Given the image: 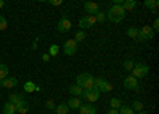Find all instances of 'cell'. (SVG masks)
<instances>
[{
    "instance_id": "obj_1",
    "label": "cell",
    "mask_w": 159,
    "mask_h": 114,
    "mask_svg": "<svg viewBox=\"0 0 159 114\" xmlns=\"http://www.w3.org/2000/svg\"><path fill=\"white\" fill-rule=\"evenodd\" d=\"M124 16H126V10L123 8V5H113V6H110V10L107 13V18L115 24H119L124 19Z\"/></svg>"
},
{
    "instance_id": "obj_2",
    "label": "cell",
    "mask_w": 159,
    "mask_h": 114,
    "mask_svg": "<svg viewBox=\"0 0 159 114\" xmlns=\"http://www.w3.org/2000/svg\"><path fill=\"white\" fill-rule=\"evenodd\" d=\"M94 79L96 78L91 73H80L76 76V84L81 87V89H84V91H88V89L94 87Z\"/></svg>"
},
{
    "instance_id": "obj_3",
    "label": "cell",
    "mask_w": 159,
    "mask_h": 114,
    "mask_svg": "<svg viewBox=\"0 0 159 114\" xmlns=\"http://www.w3.org/2000/svg\"><path fill=\"white\" fill-rule=\"evenodd\" d=\"M154 30L150 27V25H143L142 29H139V35H137V38L135 40H139L140 43H143V41H147V40H151V38L154 36Z\"/></svg>"
},
{
    "instance_id": "obj_4",
    "label": "cell",
    "mask_w": 159,
    "mask_h": 114,
    "mask_svg": "<svg viewBox=\"0 0 159 114\" xmlns=\"http://www.w3.org/2000/svg\"><path fill=\"white\" fill-rule=\"evenodd\" d=\"M130 71H132V76L139 79V78H145L150 73V67L145 65V63H134V68Z\"/></svg>"
},
{
    "instance_id": "obj_5",
    "label": "cell",
    "mask_w": 159,
    "mask_h": 114,
    "mask_svg": "<svg viewBox=\"0 0 159 114\" xmlns=\"http://www.w3.org/2000/svg\"><path fill=\"white\" fill-rule=\"evenodd\" d=\"M99 97H100V92L97 91L96 87H92V89H88V91H83L80 100H88V101H91V103H92V101L99 100Z\"/></svg>"
},
{
    "instance_id": "obj_6",
    "label": "cell",
    "mask_w": 159,
    "mask_h": 114,
    "mask_svg": "<svg viewBox=\"0 0 159 114\" xmlns=\"http://www.w3.org/2000/svg\"><path fill=\"white\" fill-rule=\"evenodd\" d=\"M97 21H96V16L94 15H88V16H84V18H81L80 19V22H78V25L81 27L83 30L84 29H91L92 25H94Z\"/></svg>"
},
{
    "instance_id": "obj_7",
    "label": "cell",
    "mask_w": 159,
    "mask_h": 114,
    "mask_svg": "<svg viewBox=\"0 0 159 114\" xmlns=\"http://www.w3.org/2000/svg\"><path fill=\"white\" fill-rule=\"evenodd\" d=\"M76 49H78V43L72 38V40L65 41V44H64V54L65 56H73L76 53Z\"/></svg>"
},
{
    "instance_id": "obj_8",
    "label": "cell",
    "mask_w": 159,
    "mask_h": 114,
    "mask_svg": "<svg viewBox=\"0 0 159 114\" xmlns=\"http://www.w3.org/2000/svg\"><path fill=\"white\" fill-rule=\"evenodd\" d=\"M72 29V22H70V19L69 18H61L59 19V22H57V30L61 32V33H65V32H69Z\"/></svg>"
},
{
    "instance_id": "obj_9",
    "label": "cell",
    "mask_w": 159,
    "mask_h": 114,
    "mask_svg": "<svg viewBox=\"0 0 159 114\" xmlns=\"http://www.w3.org/2000/svg\"><path fill=\"white\" fill-rule=\"evenodd\" d=\"M124 87L129 89V91H139L137 78H134V76H127V78H124Z\"/></svg>"
},
{
    "instance_id": "obj_10",
    "label": "cell",
    "mask_w": 159,
    "mask_h": 114,
    "mask_svg": "<svg viewBox=\"0 0 159 114\" xmlns=\"http://www.w3.org/2000/svg\"><path fill=\"white\" fill-rule=\"evenodd\" d=\"M78 111H80V114H97L96 106H94V105H91V103H88V105H81V106L78 108Z\"/></svg>"
},
{
    "instance_id": "obj_11",
    "label": "cell",
    "mask_w": 159,
    "mask_h": 114,
    "mask_svg": "<svg viewBox=\"0 0 159 114\" xmlns=\"http://www.w3.org/2000/svg\"><path fill=\"white\" fill-rule=\"evenodd\" d=\"M18 86V79L16 78H7L0 81V87H5V89H10V87H16Z\"/></svg>"
},
{
    "instance_id": "obj_12",
    "label": "cell",
    "mask_w": 159,
    "mask_h": 114,
    "mask_svg": "<svg viewBox=\"0 0 159 114\" xmlns=\"http://www.w3.org/2000/svg\"><path fill=\"white\" fill-rule=\"evenodd\" d=\"M84 10H86V13H89V15H96L97 11H100L99 5L96 2H86L84 3Z\"/></svg>"
},
{
    "instance_id": "obj_13",
    "label": "cell",
    "mask_w": 159,
    "mask_h": 114,
    "mask_svg": "<svg viewBox=\"0 0 159 114\" xmlns=\"http://www.w3.org/2000/svg\"><path fill=\"white\" fill-rule=\"evenodd\" d=\"M16 112L19 114H27L29 112V103L25 100L19 101V103H16Z\"/></svg>"
},
{
    "instance_id": "obj_14",
    "label": "cell",
    "mask_w": 159,
    "mask_h": 114,
    "mask_svg": "<svg viewBox=\"0 0 159 114\" xmlns=\"http://www.w3.org/2000/svg\"><path fill=\"white\" fill-rule=\"evenodd\" d=\"M67 106L70 109H78L80 106H81V100H80L78 97H70V100L67 101Z\"/></svg>"
},
{
    "instance_id": "obj_15",
    "label": "cell",
    "mask_w": 159,
    "mask_h": 114,
    "mask_svg": "<svg viewBox=\"0 0 159 114\" xmlns=\"http://www.w3.org/2000/svg\"><path fill=\"white\" fill-rule=\"evenodd\" d=\"M83 91H84V89H81V87H80L78 84H73V86H70V89H69L70 95H72V97H78V98L81 97Z\"/></svg>"
},
{
    "instance_id": "obj_16",
    "label": "cell",
    "mask_w": 159,
    "mask_h": 114,
    "mask_svg": "<svg viewBox=\"0 0 159 114\" xmlns=\"http://www.w3.org/2000/svg\"><path fill=\"white\" fill-rule=\"evenodd\" d=\"M3 114H16V105L11 101H7L3 105Z\"/></svg>"
},
{
    "instance_id": "obj_17",
    "label": "cell",
    "mask_w": 159,
    "mask_h": 114,
    "mask_svg": "<svg viewBox=\"0 0 159 114\" xmlns=\"http://www.w3.org/2000/svg\"><path fill=\"white\" fill-rule=\"evenodd\" d=\"M145 6L148 10H151L153 13H156L157 6H159V0H145Z\"/></svg>"
},
{
    "instance_id": "obj_18",
    "label": "cell",
    "mask_w": 159,
    "mask_h": 114,
    "mask_svg": "<svg viewBox=\"0 0 159 114\" xmlns=\"http://www.w3.org/2000/svg\"><path fill=\"white\" fill-rule=\"evenodd\" d=\"M54 111H56V114H67L70 111V108L67 106V103H61V105H56Z\"/></svg>"
},
{
    "instance_id": "obj_19",
    "label": "cell",
    "mask_w": 159,
    "mask_h": 114,
    "mask_svg": "<svg viewBox=\"0 0 159 114\" xmlns=\"http://www.w3.org/2000/svg\"><path fill=\"white\" fill-rule=\"evenodd\" d=\"M135 5H137L135 0H124V2H123V8H124L126 11L134 10V8H135Z\"/></svg>"
},
{
    "instance_id": "obj_20",
    "label": "cell",
    "mask_w": 159,
    "mask_h": 114,
    "mask_svg": "<svg viewBox=\"0 0 159 114\" xmlns=\"http://www.w3.org/2000/svg\"><path fill=\"white\" fill-rule=\"evenodd\" d=\"M8 73H10V68L5 65V63H0V81L5 79L8 76Z\"/></svg>"
},
{
    "instance_id": "obj_21",
    "label": "cell",
    "mask_w": 159,
    "mask_h": 114,
    "mask_svg": "<svg viewBox=\"0 0 159 114\" xmlns=\"http://www.w3.org/2000/svg\"><path fill=\"white\" fill-rule=\"evenodd\" d=\"M24 100V97H22V94H18V92H15V94H11L10 95V101L11 103H19V101H22Z\"/></svg>"
},
{
    "instance_id": "obj_22",
    "label": "cell",
    "mask_w": 159,
    "mask_h": 114,
    "mask_svg": "<svg viewBox=\"0 0 159 114\" xmlns=\"http://www.w3.org/2000/svg\"><path fill=\"white\" fill-rule=\"evenodd\" d=\"M105 82H107V81H105L103 78H97V79H94V87L97 89L99 92H102V89H103Z\"/></svg>"
},
{
    "instance_id": "obj_23",
    "label": "cell",
    "mask_w": 159,
    "mask_h": 114,
    "mask_svg": "<svg viewBox=\"0 0 159 114\" xmlns=\"http://www.w3.org/2000/svg\"><path fill=\"white\" fill-rule=\"evenodd\" d=\"M24 91L25 92H35V82L34 81H27V82H24Z\"/></svg>"
},
{
    "instance_id": "obj_24",
    "label": "cell",
    "mask_w": 159,
    "mask_h": 114,
    "mask_svg": "<svg viewBox=\"0 0 159 114\" xmlns=\"http://www.w3.org/2000/svg\"><path fill=\"white\" fill-rule=\"evenodd\" d=\"M110 106L113 109H119L123 106V103H121V100H119V98H110Z\"/></svg>"
},
{
    "instance_id": "obj_25",
    "label": "cell",
    "mask_w": 159,
    "mask_h": 114,
    "mask_svg": "<svg viewBox=\"0 0 159 114\" xmlns=\"http://www.w3.org/2000/svg\"><path fill=\"white\" fill-rule=\"evenodd\" d=\"M126 35L130 36V38H137V35H139V29H137V27H129V29L126 30Z\"/></svg>"
},
{
    "instance_id": "obj_26",
    "label": "cell",
    "mask_w": 159,
    "mask_h": 114,
    "mask_svg": "<svg viewBox=\"0 0 159 114\" xmlns=\"http://www.w3.org/2000/svg\"><path fill=\"white\" fill-rule=\"evenodd\" d=\"M84 38H86V32H84V30H80V32L75 33V38H73V40H75L76 43H80V41H83Z\"/></svg>"
},
{
    "instance_id": "obj_27",
    "label": "cell",
    "mask_w": 159,
    "mask_h": 114,
    "mask_svg": "<svg viewBox=\"0 0 159 114\" xmlns=\"http://www.w3.org/2000/svg\"><path fill=\"white\" fill-rule=\"evenodd\" d=\"M48 54H49L51 57H52V56H57V54H59V46H57V44H51Z\"/></svg>"
},
{
    "instance_id": "obj_28",
    "label": "cell",
    "mask_w": 159,
    "mask_h": 114,
    "mask_svg": "<svg viewBox=\"0 0 159 114\" xmlns=\"http://www.w3.org/2000/svg\"><path fill=\"white\" fill-rule=\"evenodd\" d=\"M134 111H142L143 109V103L140 100H134V103H132V106H130Z\"/></svg>"
},
{
    "instance_id": "obj_29",
    "label": "cell",
    "mask_w": 159,
    "mask_h": 114,
    "mask_svg": "<svg viewBox=\"0 0 159 114\" xmlns=\"http://www.w3.org/2000/svg\"><path fill=\"white\" fill-rule=\"evenodd\" d=\"M118 111H119V114H134V109H132L130 106H126V105L121 106Z\"/></svg>"
},
{
    "instance_id": "obj_30",
    "label": "cell",
    "mask_w": 159,
    "mask_h": 114,
    "mask_svg": "<svg viewBox=\"0 0 159 114\" xmlns=\"http://www.w3.org/2000/svg\"><path fill=\"white\" fill-rule=\"evenodd\" d=\"M94 16H96V21H97V22H103L105 19H107V15H105L103 11H97Z\"/></svg>"
},
{
    "instance_id": "obj_31",
    "label": "cell",
    "mask_w": 159,
    "mask_h": 114,
    "mask_svg": "<svg viewBox=\"0 0 159 114\" xmlns=\"http://www.w3.org/2000/svg\"><path fill=\"white\" fill-rule=\"evenodd\" d=\"M7 27H8V21L2 16V15H0V30H7Z\"/></svg>"
},
{
    "instance_id": "obj_32",
    "label": "cell",
    "mask_w": 159,
    "mask_h": 114,
    "mask_svg": "<svg viewBox=\"0 0 159 114\" xmlns=\"http://www.w3.org/2000/svg\"><path fill=\"white\" fill-rule=\"evenodd\" d=\"M123 67H124V70L130 71L132 68H134V62H132V60H124V63H123Z\"/></svg>"
},
{
    "instance_id": "obj_33",
    "label": "cell",
    "mask_w": 159,
    "mask_h": 114,
    "mask_svg": "<svg viewBox=\"0 0 159 114\" xmlns=\"http://www.w3.org/2000/svg\"><path fill=\"white\" fill-rule=\"evenodd\" d=\"M111 91H113V86H111L110 82H105V86H103V89H102V92L107 94V92H111Z\"/></svg>"
},
{
    "instance_id": "obj_34",
    "label": "cell",
    "mask_w": 159,
    "mask_h": 114,
    "mask_svg": "<svg viewBox=\"0 0 159 114\" xmlns=\"http://www.w3.org/2000/svg\"><path fill=\"white\" fill-rule=\"evenodd\" d=\"M45 106H46L48 109H51V111H54V108H56V105H54V101H52V100H46Z\"/></svg>"
},
{
    "instance_id": "obj_35",
    "label": "cell",
    "mask_w": 159,
    "mask_h": 114,
    "mask_svg": "<svg viewBox=\"0 0 159 114\" xmlns=\"http://www.w3.org/2000/svg\"><path fill=\"white\" fill-rule=\"evenodd\" d=\"M46 2H49V3L52 5V6H61L64 0H46Z\"/></svg>"
},
{
    "instance_id": "obj_36",
    "label": "cell",
    "mask_w": 159,
    "mask_h": 114,
    "mask_svg": "<svg viewBox=\"0 0 159 114\" xmlns=\"http://www.w3.org/2000/svg\"><path fill=\"white\" fill-rule=\"evenodd\" d=\"M154 32H157L159 30V19H154V22H153V27H151Z\"/></svg>"
},
{
    "instance_id": "obj_37",
    "label": "cell",
    "mask_w": 159,
    "mask_h": 114,
    "mask_svg": "<svg viewBox=\"0 0 159 114\" xmlns=\"http://www.w3.org/2000/svg\"><path fill=\"white\" fill-rule=\"evenodd\" d=\"M49 59H51V56H49V54H43V56H42V60H43V62H48Z\"/></svg>"
},
{
    "instance_id": "obj_38",
    "label": "cell",
    "mask_w": 159,
    "mask_h": 114,
    "mask_svg": "<svg viewBox=\"0 0 159 114\" xmlns=\"http://www.w3.org/2000/svg\"><path fill=\"white\" fill-rule=\"evenodd\" d=\"M107 114H119V111H118V109H113V108H111V109H110V111H108Z\"/></svg>"
},
{
    "instance_id": "obj_39",
    "label": "cell",
    "mask_w": 159,
    "mask_h": 114,
    "mask_svg": "<svg viewBox=\"0 0 159 114\" xmlns=\"http://www.w3.org/2000/svg\"><path fill=\"white\" fill-rule=\"evenodd\" d=\"M111 2H113L115 5H121V3L124 2V0H111Z\"/></svg>"
},
{
    "instance_id": "obj_40",
    "label": "cell",
    "mask_w": 159,
    "mask_h": 114,
    "mask_svg": "<svg viewBox=\"0 0 159 114\" xmlns=\"http://www.w3.org/2000/svg\"><path fill=\"white\" fill-rule=\"evenodd\" d=\"M3 5H5V0H0V10L3 8Z\"/></svg>"
},
{
    "instance_id": "obj_41",
    "label": "cell",
    "mask_w": 159,
    "mask_h": 114,
    "mask_svg": "<svg viewBox=\"0 0 159 114\" xmlns=\"http://www.w3.org/2000/svg\"><path fill=\"white\" fill-rule=\"evenodd\" d=\"M140 114H148V112H145V111H143V109H142V111H140Z\"/></svg>"
},
{
    "instance_id": "obj_42",
    "label": "cell",
    "mask_w": 159,
    "mask_h": 114,
    "mask_svg": "<svg viewBox=\"0 0 159 114\" xmlns=\"http://www.w3.org/2000/svg\"><path fill=\"white\" fill-rule=\"evenodd\" d=\"M38 2H46V0H38Z\"/></svg>"
}]
</instances>
